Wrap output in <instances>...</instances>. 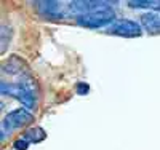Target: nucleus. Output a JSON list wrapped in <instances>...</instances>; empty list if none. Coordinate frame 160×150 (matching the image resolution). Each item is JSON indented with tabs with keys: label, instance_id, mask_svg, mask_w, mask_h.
Here are the masks:
<instances>
[{
	"label": "nucleus",
	"instance_id": "1",
	"mask_svg": "<svg viewBox=\"0 0 160 150\" xmlns=\"http://www.w3.org/2000/svg\"><path fill=\"white\" fill-rule=\"evenodd\" d=\"M75 21L78 26L88 27V29H99V27H109L117 19L112 8H101V10L82 13V15L75 16Z\"/></svg>",
	"mask_w": 160,
	"mask_h": 150
},
{
	"label": "nucleus",
	"instance_id": "2",
	"mask_svg": "<svg viewBox=\"0 0 160 150\" xmlns=\"http://www.w3.org/2000/svg\"><path fill=\"white\" fill-rule=\"evenodd\" d=\"M32 121H34V115H32V112L28 110V109H24V107L13 109V110L10 114H7L5 118L2 120V141H5V136L8 138V134L13 129L24 128L29 123H32Z\"/></svg>",
	"mask_w": 160,
	"mask_h": 150
},
{
	"label": "nucleus",
	"instance_id": "3",
	"mask_svg": "<svg viewBox=\"0 0 160 150\" xmlns=\"http://www.w3.org/2000/svg\"><path fill=\"white\" fill-rule=\"evenodd\" d=\"M142 26L135 19H117L108 27V34L118 37H139L142 35Z\"/></svg>",
	"mask_w": 160,
	"mask_h": 150
},
{
	"label": "nucleus",
	"instance_id": "4",
	"mask_svg": "<svg viewBox=\"0 0 160 150\" xmlns=\"http://www.w3.org/2000/svg\"><path fill=\"white\" fill-rule=\"evenodd\" d=\"M2 70L10 74V75H19L21 77V75H26V72H28V64L18 56H11L3 62Z\"/></svg>",
	"mask_w": 160,
	"mask_h": 150
},
{
	"label": "nucleus",
	"instance_id": "5",
	"mask_svg": "<svg viewBox=\"0 0 160 150\" xmlns=\"http://www.w3.org/2000/svg\"><path fill=\"white\" fill-rule=\"evenodd\" d=\"M139 24L148 32H157L160 31V15H157L155 11H144L141 15Z\"/></svg>",
	"mask_w": 160,
	"mask_h": 150
},
{
	"label": "nucleus",
	"instance_id": "6",
	"mask_svg": "<svg viewBox=\"0 0 160 150\" xmlns=\"http://www.w3.org/2000/svg\"><path fill=\"white\" fill-rule=\"evenodd\" d=\"M128 7L136 8V10L160 11V2L158 0H131V2H128Z\"/></svg>",
	"mask_w": 160,
	"mask_h": 150
},
{
	"label": "nucleus",
	"instance_id": "7",
	"mask_svg": "<svg viewBox=\"0 0 160 150\" xmlns=\"http://www.w3.org/2000/svg\"><path fill=\"white\" fill-rule=\"evenodd\" d=\"M22 138L28 141L29 144H38V142H42L45 138H47V133L42 129V128H38V126H34V128H29V129H26V133L22 134Z\"/></svg>",
	"mask_w": 160,
	"mask_h": 150
},
{
	"label": "nucleus",
	"instance_id": "8",
	"mask_svg": "<svg viewBox=\"0 0 160 150\" xmlns=\"http://www.w3.org/2000/svg\"><path fill=\"white\" fill-rule=\"evenodd\" d=\"M10 38H11V27L10 26H2V53H5L8 43H10Z\"/></svg>",
	"mask_w": 160,
	"mask_h": 150
},
{
	"label": "nucleus",
	"instance_id": "9",
	"mask_svg": "<svg viewBox=\"0 0 160 150\" xmlns=\"http://www.w3.org/2000/svg\"><path fill=\"white\" fill-rule=\"evenodd\" d=\"M28 145H29V142L26 141L24 138L16 139V141H15V144H13V147H15L16 150H26V148H28Z\"/></svg>",
	"mask_w": 160,
	"mask_h": 150
},
{
	"label": "nucleus",
	"instance_id": "10",
	"mask_svg": "<svg viewBox=\"0 0 160 150\" xmlns=\"http://www.w3.org/2000/svg\"><path fill=\"white\" fill-rule=\"evenodd\" d=\"M78 93L80 94H87L88 93V85H82V83H80L78 85Z\"/></svg>",
	"mask_w": 160,
	"mask_h": 150
}]
</instances>
